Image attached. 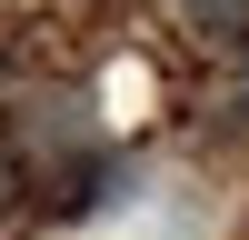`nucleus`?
<instances>
[{
    "instance_id": "nucleus-1",
    "label": "nucleus",
    "mask_w": 249,
    "mask_h": 240,
    "mask_svg": "<svg viewBox=\"0 0 249 240\" xmlns=\"http://www.w3.org/2000/svg\"><path fill=\"white\" fill-rule=\"evenodd\" d=\"M20 140L30 150H100V100L90 90H40L20 110Z\"/></svg>"
},
{
    "instance_id": "nucleus-2",
    "label": "nucleus",
    "mask_w": 249,
    "mask_h": 240,
    "mask_svg": "<svg viewBox=\"0 0 249 240\" xmlns=\"http://www.w3.org/2000/svg\"><path fill=\"white\" fill-rule=\"evenodd\" d=\"M190 30L219 50H249V0H190Z\"/></svg>"
},
{
    "instance_id": "nucleus-3",
    "label": "nucleus",
    "mask_w": 249,
    "mask_h": 240,
    "mask_svg": "<svg viewBox=\"0 0 249 240\" xmlns=\"http://www.w3.org/2000/svg\"><path fill=\"white\" fill-rule=\"evenodd\" d=\"M10 200H20V160L0 150V210H10Z\"/></svg>"
},
{
    "instance_id": "nucleus-4",
    "label": "nucleus",
    "mask_w": 249,
    "mask_h": 240,
    "mask_svg": "<svg viewBox=\"0 0 249 240\" xmlns=\"http://www.w3.org/2000/svg\"><path fill=\"white\" fill-rule=\"evenodd\" d=\"M0 70H10V50H0Z\"/></svg>"
}]
</instances>
